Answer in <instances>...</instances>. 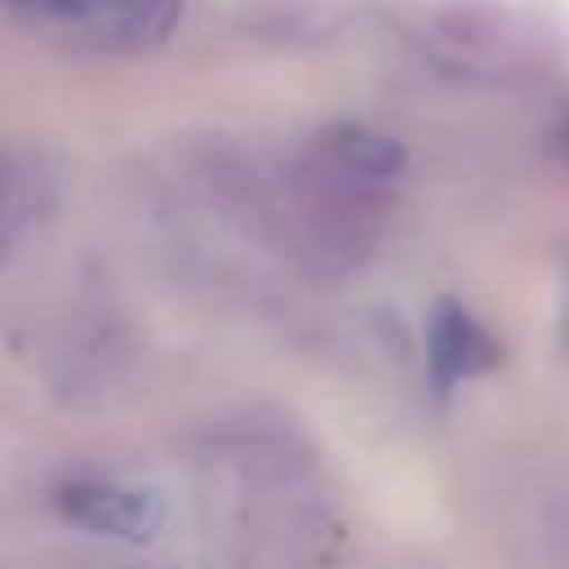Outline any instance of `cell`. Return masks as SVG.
Segmentation results:
<instances>
[{"label":"cell","instance_id":"3","mask_svg":"<svg viewBox=\"0 0 569 569\" xmlns=\"http://www.w3.org/2000/svg\"><path fill=\"white\" fill-rule=\"evenodd\" d=\"M427 365L436 387H453L467 382L471 373L493 365V342L485 338V329L453 302H440L427 320Z\"/></svg>","mask_w":569,"mask_h":569},{"label":"cell","instance_id":"2","mask_svg":"<svg viewBox=\"0 0 569 569\" xmlns=\"http://www.w3.org/2000/svg\"><path fill=\"white\" fill-rule=\"evenodd\" d=\"M58 511L76 529L120 542H147L164 525L160 489L129 476H80L58 489Z\"/></svg>","mask_w":569,"mask_h":569},{"label":"cell","instance_id":"1","mask_svg":"<svg viewBox=\"0 0 569 569\" xmlns=\"http://www.w3.org/2000/svg\"><path fill=\"white\" fill-rule=\"evenodd\" d=\"M9 13L58 44L129 53L160 44L182 18V0H9Z\"/></svg>","mask_w":569,"mask_h":569}]
</instances>
